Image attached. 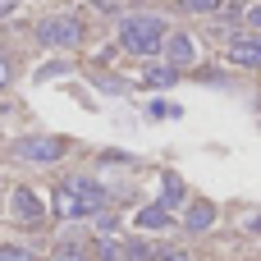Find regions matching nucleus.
I'll list each match as a JSON object with an SVG mask.
<instances>
[{
  "label": "nucleus",
  "mask_w": 261,
  "mask_h": 261,
  "mask_svg": "<svg viewBox=\"0 0 261 261\" xmlns=\"http://www.w3.org/2000/svg\"><path fill=\"white\" fill-rule=\"evenodd\" d=\"M248 23H252V28L261 32V5H248Z\"/></svg>",
  "instance_id": "nucleus-18"
},
{
  "label": "nucleus",
  "mask_w": 261,
  "mask_h": 261,
  "mask_svg": "<svg viewBox=\"0 0 261 261\" xmlns=\"http://www.w3.org/2000/svg\"><path fill=\"white\" fill-rule=\"evenodd\" d=\"M248 229H252V234H261V216H252V220H248Z\"/></svg>",
  "instance_id": "nucleus-20"
},
{
  "label": "nucleus",
  "mask_w": 261,
  "mask_h": 261,
  "mask_svg": "<svg viewBox=\"0 0 261 261\" xmlns=\"http://www.w3.org/2000/svg\"><path fill=\"white\" fill-rule=\"evenodd\" d=\"M106 206V188H96L92 179H69L55 188V216L60 220H78V216H96Z\"/></svg>",
  "instance_id": "nucleus-1"
},
{
  "label": "nucleus",
  "mask_w": 261,
  "mask_h": 261,
  "mask_svg": "<svg viewBox=\"0 0 261 261\" xmlns=\"http://www.w3.org/2000/svg\"><path fill=\"white\" fill-rule=\"evenodd\" d=\"M96 9L101 14H119V0H96Z\"/></svg>",
  "instance_id": "nucleus-19"
},
{
  "label": "nucleus",
  "mask_w": 261,
  "mask_h": 261,
  "mask_svg": "<svg viewBox=\"0 0 261 261\" xmlns=\"http://www.w3.org/2000/svg\"><path fill=\"white\" fill-rule=\"evenodd\" d=\"M9 216H14L18 225L37 229V225L46 220V206H41V202H37V197L28 193V188H14V193H9Z\"/></svg>",
  "instance_id": "nucleus-6"
},
{
  "label": "nucleus",
  "mask_w": 261,
  "mask_h": 261,
  "mask_svg": "<svg viewBox=\"0 0 261 261\" xmlns=\"http://www.w3.org/2000/svg\"><path fill=\"white\" fill-rule=\"evenodd\" d=\"M184 9H193V14H211V9H220V0H179Z\"/></svg>",
  "instance_id": "nucleus-13"
},
{
  "label": "nucleus",
  "mask_w": 261,
  "mask_h": 261,
  "mask_svg": "<svg viewBox=\"0 0 261 261\" xmlns=\"http://www.w3.org/2000/svg\"><path fill=\"white\" fill-rule=\"evenodd\" d=\"M14 151H18L23 161H37V165H55V161L64 156V142H60V138H23Z\"/></svg>",
  "instance_id": "nucleus-5"
},
{
  "label": "nucleus",
  "mask_w": 261,
  "mask_h": 261,
  "mask_svg": "<svg viewBox=\"0 0 261 261\" xmlns=\"http://www.w3.org/2000/svg\"><path fill=\"white\" fill-rule=\"evenodd\" d=\"M156 261H193V257H188V252H179V248H170V252H161Z\"/></svg>",
  "instance_id": "nucleus-17"
},
{
  "label": "nucleus",
  "mask_w": 261,
  "mask_h": 261,
  "mask_svg": "<svg viewBox=\"0 0 261 261\" xmlns=\"http://www.w3.org/2000/svg\"><path fill=\"white\" fill-rule=\"evenodd\" d=\"M165 55H170V64H174V69H193L197 46H193V37H188V32H174V37L165 41Z\"/></svg>",
  "instance_id": "nucleus-7"
},
{
  "label": "nucleus",
  "mask_w": 261,
  "mask_h": 261,
  "mask_svg": "<svg viewBox=\"0 0 261 261\" xmlns=\"http://www.w3.org/2000/svg\"><path fill=\"white\" fill-rule=\"evenodd\" d=\"M96 261H128V243H110V239H106V243L96 248Z\"/></svg>",
  "instance_id": "nucleus-11"
},
{
  "label": "nucleus",
  "mask_w": 261,
  "mask_h": 261,
  "mask_svg": "<svg viewBox=\"0 0 261 261\" xmlns=\"http://www.w3.org/2000/svg\"><path fill=\"white\" fill-rule=\"evenodd\" d=\"M151 115H156V119H174V115H184V110H174V106H165V101H156V106H151Z\"/></svg>",
  "instance_id": "nucleus-16"
},
{
  "label": "nucleus",
  "mask_w": 261,
  "mask_h": 261,
  "mask_svg": "<svg viewBox=\"0 0 261 261\" xmlns=\"http://www.w3.org/2000/svg\"><path fill=\"white\" fill-rule=\"evenodd\" d=\"M179 193H184V188H179L174 179H165V197H161V206H174V202H179Z\"/></svg>",
  "instance_id": "nucleus-15"
},
{
  "label": "nucleus",
  "mask_w": 261,
  "mask_h": 261,
  "mask_svg": "<svg viewBox=\"0 0 261 261\" xmlns=\"http://www.w3.org/2000/svg\"><path fill=\"white\" fill-rule=\"evenodd\" d=\"M0 261H37V257H28L23 248H14V243H5V248H0Z\"/></svg>",
  "instance_id": "nucleus-14"
},
{
  "label": "nucleus",
  "mask_w": 261,
  "mask_h": 261,
  "mask_svg": "<svg viewBox=\"0 0 261 261\" xmlns=\"http://www.w3.org/2000/svg\"><path fill=\"white\" fill-rule=\"evenodd\" d=\"M211 220H216V206H211V202H193V206H188V216H184V225H188L193 234L211 229Z\"/></svg>",
  "instance_id": "nucleus-9"
},
{
  "label": "nucleus",
  "mask_w": 261,
  "mask_h": 261,
  "mask_svg": "<svg viewBox=\"0 0 261 261\" xmlns=\"http://www.w3.org/2000/svg\"><path fill=\"white\" fill-rule=\"evenodd\" d=\"M142 83L156 87V92H165V87L179 83V69H174V64H147V69H142Z\"/></svg>",
  "instance_id": "nucleus-8"
},
{
  "label": "nucleus",
  "mask_w": 261,
  "mask_h": 261,
  "mask_svg": "<svg viewBox=\"0 0 261 261\" xmlns=\"http://www.w3.org/2000/svg\"><path fill=\"white\" fill-rule=\"evenodd\" d=\"M78 37H83V28H78V18H69V14H50V18L37 23V41L50 46V50H73Z\"/></svg>",
  "instance_id": "nucleus-3"
},
{
  "label": "nucleus",
  "mask_w": 261,
  "mask_h": 261,
  "mask_svg": "<svg viewBox=\"0 0 261 261\" xmlns=\"http://www.w3.org/2000/svg\"><path fill=\"white\" fill-rule=\"evenodd\" d=\"M50 261H92V257H87V248H83V243H60Z\"/></svg>",
  "instance_id": "nucleus-12"
},
{
  "label": "nucleus",
  "mask_w": 261,
  "mask_h": 261,
  "mask_svg": "<svg viewBox=\"0 0 261 261\" xmlns=\"http://www.w3.org/2000/svg\"><path fill=\"white\" fill-rule=\"evenodd\" d=\"M225 60H229V64L261 69V32H239V37H229V46H225Z\"/></svg>",
  "instance_id": "nucleus-4"
},
{
  "label": "nucleus",
  "mask_w": 261,
  "mask_h": 261,
  "mask_svg": "<svg viewBox=\"0 0 261 261\" xmlns=\"http://www.w3.org/2000/svg\"><path fill=\"white\" fill-rule=\"evenodd\" d=\"M165 225H170V206L156 202V206H142L138 211V229H165Z\"/></svg>",
  "instance_id": "nucleus-10"
},
{
  "label": "nucleus",
  "mask_w": 261,
  "mask_h": 261,
  "mask_svg": "<svg viewBox=\"0 0 261 261\" xmlns=\"http://www.w3.org/2000/svg\"><path fill=\"white\" fill-rule=\"evenodd\" d=\"M170 37H165V18L161 14H138V18H124V28H119V46L124 50H133V55H156L161 46H165Z\"/></svg>",
  "instance_id": "nucleus-2"
}]
</instances>
